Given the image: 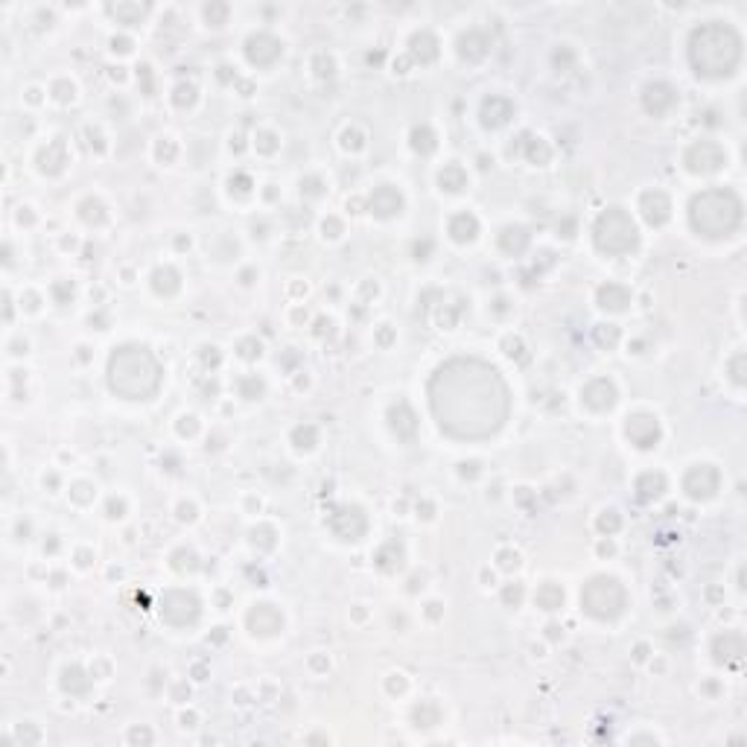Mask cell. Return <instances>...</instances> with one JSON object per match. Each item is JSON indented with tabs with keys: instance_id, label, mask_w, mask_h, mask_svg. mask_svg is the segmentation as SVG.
Returning a JSON list of instances; mask_svg holds the SVG:
<instances>
[{
	"instance_id": "cell-1",
	"label": "cell",
	"mask_w": 747,
	"mask_h": 747,
	"mask_svg": "<svg viewBox=\"0 0 747 747\" xmlns=\"http://www.w3.org/2000/svg\"><path fill=\"white\" fill-rule=\"evenodd\" d=\"M429 406L444 435L455 441H481L508 421L511 397L494 365L476 356H455L432 374Z\"/></svg>"
},
{
	"instance_id": "cell-2",
	"label": "cell",
	"mask_w": 747,
	"mask_h": 747,
	"mask_svg": "<svg viewBox=\"0 0 747 747\" xmlns=\"http://www.w3.org/2000/svg\"><path fill=\"white\" fill-rule=\"evenodd\" d=\"M689 62L697 76L724 79L741 62V35L724 21L701 23L689 35Z\"/></svg>"
},
{
	"instance_id": "cell-3",
	"label": "cell",
	"mask_w": 747,
	"mask_h": 747,
	"mask_svg": "<svg viewBox=\"0 0 747 747\" xmlns=\"http://www.w3.org/2000/svg\"><path fill=\"white\" fill-rule=\"evenodd\" d=\"M161 363L143 345H123L108 359V385L123 400H149L161 389Z\"/></svg>"
},
{
	"instance_id": "cell-4",
	"label": "cell",
	"mask_w": 747,
	"mask_h": 747,
	"mask_svg": "<svg viewBox=\"0 0 747 747\" xmlns=\"http://www.w3.org/2000/svg\"><path fill=\"white\" fill-rule=\"evenodd\" d=\"M689 222L707 239H727L741 225V199L727 187H709L689 202Z\"/></svg>"
},
{
	"instance_id": "cell-5",
	"label": "cell",
	"mask_w": 747,
	"mask_h": 747,
	"mask_svg": "<svg viewBox=\"0 0 747 747\" xmlns=\"http://www.w3.org/2000/svg\"><path fill=\"white\" fill-rule=\"evenodd\" d=\"M593 239H595V249L601 254L625 257L639 246V231H637V222L631 219L628 210L608 207L593 225Z\"/></svg>"
},
{
	"instance_id": "cell-6",
	"label": "cell",
	"mask_w": 747,
	"mask_h": 747,
	"mask_svg": "<svg viewBox=\"0 0 747 747\" xmlns=\"http://www.w3.org/2000/svg\"><path fill=\"white\" fill-rule=\"evenodd\" d=\"M581 608L593 619L610 622V619H619L625 613V608H628V593H625V587L619 584V578L595 575L581 590Z\"/></svg>"
},
{
	"instance_id": "cell-7",
	"label": "cell",
	"mask_w": 747,
	"mask_h": 747,
	"mask_svg": "<svg viewBox=\"0 0 747 747\" xmlns=\"http://www.w3.org/2000/svg\"><path fill=\"white\" fill-rule=\"evenodd\" d=\"M161 619L173 628H187L199 619V598L187 590H170L161 601Z\"/></svg>"
},
{
	"instance_id": "cell-8",
	"label": "cell",
	"mask_w": 747,
	"mask_h": 747,
	"mask_svg": "<svg viewBox=\"0 0 747 747\" xmlns=\"http://www.w3.org/2000/svg\"><path fill=\"white\" fill-rule=\"evenodd\" d=\"M724 164H727V152L715 140H695L686 149V166L692 173L709 176V173H718Z\"/></svg>"
},
{
	"instance_id": "cell-9",
	"label": "cell",
	"mask_w": 747,
	"mask_h": 747,
	"mask_svg": "<svg viewBox=\"0 0 747 747\" xmlns=\"http://www.w3.org/2000/svg\"><path fill=\"white\" fill-rule=\"evenodd\" d=\"M330 532L342 540H359L368 532V517L363 508H356V505H339V508L330 514Z\"/></svg>"
},
{
	"instance_id": "cell-10",
	"label": "cell",
	"mask_w": 747,
	"mask_h": 747,
	"mask_svg": "<svg viewBox=\"0 0 747 747\" xmlns=\"http://www.w3.org/2000/svg\"><path fill=\"white\" fill-rule=\"evenodd\" d=\"M625 435H628V441L639 450H654L663 438V429H660V421L654 415L637 412L628 418V423H625Z\"/></svg>"
},
{
	"instance_id": "cell-11",
	"label": "cell",
	"mask_w": 747,
	"mask_h": 747,
	"mask_svg": "<svg viewBox=\"0 0 747 747\" xmlns=\"http://www.w3.org/2000/svg\"><path fill=\"white\" fill-rule=\"evenodd\" d=\"M718 485H721V473L712 467V464H695L686 479H683V491L692 496V499H709L718 494Z\"/></svg>"
},
{
	"instance_id": "cell-12",
	"label": "cell",
	"mask_w": 747,
	"mask_h": 747,
	"mask_svg": "<svg viewBox=\"0 0 747 747\" xmlns=\"http://www.w3.org/2000/svg\"><path fill=\"white\" fill-rule=\"evenodd\" d=\"M246 56L254 67H272L283 56V44L272 33H257L246 41Z\"/></svg>"
},
{
	"instance_id": "cell-13",
	"label": "cell",
	"mask_w": 747,
	"mask_h": 747,
	"mask_svg": "<svg viewBox=\"0 0 747 747\" xmlns=\"http://www.w3.org/2000/svg\"><path fill=\"white\" fill-rule=\"evenodd\" d=\"M642 106H645L648 114L663 117V114H668L674 106H678V91H674L668 82H651V85H645V91H642Z\"/></svg>"
},
{
	"instance_id": "cell-14",
	"label": "cell",
	"mask_w": 747,
	"mask_h": 747,
	"mask_svg": "<svg viewBox=\"0 0 747 747\" xmlns=\"http://www.w3.org/2000/svg\"><path fill=\"white\" fill-rule=\"evenodd\" d=\"M581 403L587 409H593V412H605V409H610L616 403V385L608 377L590 380L584 385V392H581Z\"/></svg>"
},
{
	"instance_id": "cell-15",
	"label": "cell",
	"mask_w": 747,
	"mask_h": 747,
	"mask_svg": "<svg viewBox=\"0 0 747 747\" xmlns=\"http://www.w3.org/2000/svg\"><path fill=\"white\" fill-rule=\"evenodd\" d=\"M368 210L377 216V219H392V216H397L403 210V196H400V190L392 187V184H382L371 193V199H368Z\"/></svg>"
},
{
	"instance_id": "cell-16",
	"label": "cell",
	"mask_w": 747,
	"mask_h": 747,
	"mask_svg": "<svg viewBox=\"0 0 747 747\" xmlns=\"http://www.w3.org/2000/svg\"><path fill=\"white\" fill-rule=\"evenodd\" d=\"M712 657L721 666H739L744 657V637L736 631H724L712 639Z\"/></svg>"
},
{
	"instance_id": "cell-17",
	"label": "cell",
	"mask_w": 747,
	"mask_h": 747,
	"mask_svg": "<svg viewBox=\"0 0 747 747\" xmlns=\"http://www.w3.org/2000/svg\"><path fill=\"white\" fill-rule=\"evenodd\" d=\"M249 628L257 637H275L283 628V616L272 605H254L249 613Z\"/></svg>"
},
{
	"instance_id": "cell-18",
	"label": "cell",
	"mask_w": 747,
	"mask_h": 747,
	"mask_svg": "<svg viewBox=\"0 0 747 747\" xmlns=\"http://www.w3.org/2000/svg\"><path fill=\"white\" fill-rule=\"evenodd\" d=\"M639 210H642L648 225H663V222H668V216H671V202H668V196L663 190H648V193H642V199H639Z\"/></svg>"
},
{
	"instance_id": "cell-19",
	"label": "cell",
	"mask_w": 747,
	"mask_h": 747,
	"mask_svg": "<svg viewBox=\"0 0 747 747\" xmlns=\"http://www.w3.org/2000/svg\"><path fill=\"white\" fill-rule=\"evenodd\" d=\"M389 423H392V429H394V435L400 438V441H412L415 435H418V415L412 412V406L409 403H394L392 409H389Z\"/></svg>"
},
{
	"instance_id": "cell-20",
	"label": "cell",
	"mask_w": 747,
	"mask_h": 747,
	"mask_svg": "<svg viewBox=\"0 0 747 747\" xmlns=\"http://www.w3.org/2000/svg\"><path fill=\"white\" fill-rule=\"evenodd\" d=\"M511 117H514V106H511V100H505V96H488V100L481 103V123L488 129L505 126Z\"/></svg>"
},
{
	"instance_id": "cell-21",
	"label": "cell",
	"mask_w": 747,
	"mask_h": 747,
	"mask_svg": "<svg viewBox=\"0 0 747 747\" xmlns=\"http://www.w3.org/2000/svg\"><path fill=\"white\" fill-rule=\"evenodd\" d=\"M488 47H491V38L481 33V30H467L459 35V56L464 62H479L488 56Z\"/></svg>"
},
{
	"instance_id": "cell-22",
	"label": "cell",
	"mask_w": 747,
	"mask_h": 747,
	"mask_svg": "<svg viewBox=\"0 0 747 747\" xmlns=\"http://www.w3.org/2000/svg\"><path fill=\"white\" fill-rule=\"evenodd\" d=\"M598 307L601 309H610V312H622L625 307L631 304V289L625 283H605L598 289Z\"/></svg>"
},
{
	"instance_id": "cell-23",
	"label": "cell",
	"mask_w": 747,
	"mask_h": 747,
	"mask_svg": "<svg viewBox=\"0 0 747 747\" xmlns=\"http://www.w3.org/2000/svg\"><path fill=\"white\" fill-rule=\"evenodd\" d=\"M64 164H67L64 140L47 143V149H41V155H38V166H41V173H47V176H59L64 170Z\"/></svg>"
},
{
	"instance_id": "cell-24",
	"label": "cell",
	"mask_w": 747,
	"mask_h": 747,
	"mask_svg": "<svg viewBox=\"0 0 747 747\" xmlns=\"http://www.w3.org/2000/svg\"><path fill=\"white\" fill-rule=\"evenodd\" d=\"M409 53H412L415 62L421 64H429V62H435L438 59V38L432 35V33H415L412 41H409Z\"/></svg>"
},
{
	"instance_id": "cell-25",
	"label": "cell",
	"mask_w": 747,
	"mask_h": 747,
	"mask_svg": "<svg viewBox=\"0 0 747 747\" xmlns=\"http://www.w3.org/2000/svg\"><path fill=\"white\" fill-rule=\"evenodd\" d=\"M528 243H532V234H528L523 225H508V228H502L499 234V249L505 254H523L528 249Z\"/></svg>"
},
{
	"instance_id": "cell-26",
	"label": "cell",
	"mask_w": 747,
	"mask_h": 747,
	"mask_svg": "<svg viewBox=\"0 0 747 747\" xmlns=\"http://www.w3.org/2000/svg\"><path fill=\"white\" fill-rule=\"evenodd\" d=\"M479 234V219L473 213H455L452 219H450V236L455 239V243H473Z\"/></svg>"
},
{
	"instance_id": "cell-27",
	"label": "cell",
	"mask_w": 747,
	"mask_h": 747,
	"mask_svg": "<svg viewBox=\"0 0 747 747\" xmlns=\"http://www.w3.org/2000/svg\"><path fill=\"white\" fill-rule=\"evenodd\" d=\"M666 491V476L663 473H642L637 479V496L642 502H651V499H660Z\"/></svg>"
},
{
	"instance_id": "cell-28",
	"label": "cell",
	"mask_w": 747,
	"mask_h": 747,
	"mask_svg": "<svg viewBox=\"0 0 747 747\" xmlns=\"http://www.w3.org/2000/svg\"><path fill=\"white\" fill-rule=\"evenodd\" d=\"M520 147H523V152H525L528 164H537V166H543V164H549V158H552V152H549V143H546L543 137L523 135V137H520Z\"/></svg>"
},
{
	"instance_id": "cell-29",
	"label": "cell",
	"mask_w": 747,
	"mask_h": 747,
	"mask_svg": "<svg viewBox=\"0 0 747 747\" xmlns=\"http://www.w3.org/2000/svg\"><path fill=\"white\" fill-rule=\"evenodd\" d=\"M438 184L441 190L447 193H462L467 187V173H464V166L462 164H447L444 170L438 173Z\"/></svg>"
},
{
	"instance_id": "cell-30",
	"label": "cell",
	"mask_w": 747,
	"mask_h": 747,
	"mask_svg": "<svg viewBox=\"0 0 747 747\" xmlns=\"http://www.w3.org/2000/svg\"><path fill=\"white\" fill-rule=\"evenodd\" d=\"M377 566L380 569H385V572H394V569H400V564H403V546L397 543V540H389L385 546H380V552H377Z\"/></svg>"
},
{
	"instance_id": "cell-31",
	"label": "cell",
	"mask_w": 747,
	"mask_h": 747,
	"mask_svg": "<svg viewBox=\"0 0 747 747\" xmlns=\"http://www.w3.org/2000/svg\"><path fill=\"white\" fill-rule=\"evenodd\" d=\"M152 286H155L158 295H176L178 286H181V278H178V272L173 266H164V269H155Z\"/></svg>"
},
{
	"instance_id": "cell-32",
	"label": "cell",
	"mask_w": 747,
	"mask_h": 747,
	"mask_svg": "<svg viewBox=\"0 0 747 747\" xmlns=\"http://www.w3.org/2000/svg\"><path fill=\"white\" fill-rule=\"evenodd\" d=\"M535 601H537V608H543V610H558L564 605V590L558 584H540Z\"/></svg>"
},
{
	"instance_id": "cell-33",
	"label": "cell",
	"mask_w": 747,
	"mask_h": 747,
	"mask_svg": "<svg viewBox=\"0 0 747 747\" xmlns=\"http://www.w3.org/2000/svg\"><path fill=\"white\" fill-rule=\"evenodd\" d=\"M62 686H64L70 695H85L88 686H91V680L85 678V671H82L79 666H70V668H64V674H62Z\"/></svg>"
},
{
	"instance_id": "cell-34",
	"label": "cell",
	"mask_w": 747,
	"mask_h": 747,
	"mask_svg": "<svg viewBox=\"0 0 747 747\" xmlns=\"http://www.w3.org/2000/svg\"><path fill=\"white\" fill-rule=\"evenodd\" d=\"M435 132H432L429 126H418V129H412V149L415 152H421V155H432L435 152Z\"/></svg>"
},
{
	"instance_id": "cell-35",
	"label": "cell",
	"mask_w": 747,
	"mask_h": 747,
	"mask_svg": "<svg viewBox=\"0 0 747 747\" xmlns=\"http://www.w3.org/2000/svg\"><path fill=\"white\" fill-rule=\"evenodd\" d=\"M292 444L298 447V450H312L319 444V429L312 426V423H301V426H295V432H292Z\"/></svg>"
},
{
	"instance_id": "cell-36",
	"label": "cell",
	"mask_w": 747,
	"mask_h": 747,
	"mask_svg": "<svg viewBox=\"0 0 747 747\" xmlns=\"http://www.w3.org/2000/svg\"><path fill=\"white\" fill-rule=\"evenodd\" d=\"M441 721V709L435 704H421L415 707V727H435Z\"/></svg>"
},
{
	"instance_id": "cell-37",
	"label": "cell",
	"mask_w": 747,
	"mask_h": 747,
	"mask_svg": "<svg viewBox=\"0 0 747 747\" xmlns=\"http://www.w3.org/2000/svg\"><path fill=\"white\" fill-rule=\"evenodd\" d=\"M79 210H82V219H85V222H93V225L106 222V207H103L100 199H85V202L79 205Z\"/></svg>"
},
{
	"instance_id": "cell-38",
	"label": "cell",
	"mask_w": 747,
	"mask_h": 747,
	"mask_svg": "<svg viewBox=\"0 0 747 747\" xmlns=\"http://www.w3.org/2000/svg\"><path fill=\"white\" fill-rule=\"evenodd\" d=\"M251 543L257 546V549H275V528H269V525H260V528H254L251 532Z\"/></svg>"
},
{
	"instance_id": "cell-39",
	"label": "cell",
	"mask_w": 747,
	"mask_h": 747,
	"mask_svg": "<svg viewBox=\"0 0 747 747\" xmlns=\"http://www.w3.org/2000/svg\"><path fill=\"white\" fill-rule=\"evenodd\" d=\"M239 394L246 400H257L263 394V380L260 377H243L239 380Z\"/></svg>"
},
{
	"instance_id": "cell-40",
	"label": "cell",
	"mask_w": 747,
	"mask_h": 747,
	"mask_svg": "<svg viewBox=\"0 0 747 747\" xmlns=\"http://www.w3.org/2000/svg\"><path fill=\"white\" fill-rule=\"evenodd\" d=\"M143 12H147V6H129V4H120L114 6V15L123 21V23H137L143 18Z\"/></svg>"
},
{
	"instance_id": "cell-41",
	"label": "cell",
	"mask_w": 747,
	"mask_h": 747,
	"mask_svg": "<svg viewBox=\"0 0 747 747\" xmlns=\"http://www.w3.org/2000/svg\"><path fill=\"white\" fill-rule=\"evenodd\" d=\"M619 525H622V520H619L616 511H605V514L598 517V532H601V535H608V537L619 532Z\"/></svg>"
},
{
	"instance_id": "cell-42",
	"label": "cell",
	"mask_w": 747,
	"mask_h": 747,
	"mask_svg": "<svg viewBox=\"0 0 747 747\" xmlns=\"http://www.w3.org/2000/svg\"><path fill=\"white\" fill-rule=\"evenodd\" d=\"M173 103H176L178 108L193 106V103H196V88H193V85H178L176 93H173Z\"/></svg>"
},
{
	"instance_id": "cell-43",
	"label": "cell",
	"mask_w": 747,
	"mask_h": 747,
	"mask_svg": "<svg viewBox=\"0 0 747 747\" xmlns=\"http://www.w3.org/2000/svg\"><path fill=\"white\" fill-rule=\"evenodd\" d=\"M616 339H619V330L613 327V324H598L595 327V342L598 345H616Z\"/></svg>"
},
{
	"instance_id": "cell-44",
	"label": "cell",
	"mask_w": 747,
	"mask_h": 747,
	"mask_svg": "<svg viewBox=\"0 0 747 747\" xmlns=\"http://www.w3.org/2000/svg\"><path fill=\"white\" fill-rule=\"evenodd\" d=\"M173 561H176V569H196V555H193V552H187V549H178L176 555H173Z\"/></svg>"
},
{
	"instance_id": "cell-45",
	"label": "cell",
	"mask_w": 747,
	"mask_h": 747,
	"mask_svg": "<svg viewBox=\"0 0 747 747\" xmlns=\"http://www.w3.org/2000/svg\"><path fill=\"white\" fill-rule=\"evenodd\" d=\"M730 377H733V382L744 385V353H736L730 359Z\"/></svg>"
},
{
	"instance_id": "cell-46",
	"label": "cell",
	"mask_w": 747,
	"mask_h": 747,
	"mask_svg": "<svg viewBox=\"0 0 747 747\" xmlns=\"http://www.w3.org/2000/svg\"><path fill=\"white\" fill-rule=\"evenodd\" d=\"M257 149H260V152H266V155L275 152V149H278V137H275L272 132H260V135H257Z\"/></svg>"
},
{
	"instance_id": "cell-47",
	"label": "cell",
	"mask_w": 747,
	"mask_h": 747,
	"mask_svg": "<svg viewBox=\"0 0 747 747\" xmlns=\"http://www.w3.org/2000/svg\"><path fill=\"white\" fill-rule=\"evenodd\" d=\"M502 598H505V605H514L517 608L520 601H523V587L520 584H508V587H505V593H502Z\"/></svg>"
},
{
	"instance_id": "cell-48",
	"label": "cell",
	"mask_w": 747,
	"mask_h": 747,
	"mask_svg": "<svg viewBox=\"0 0 747 747\" xmlns=\"http://www.w3.org/2000/svg\"><path fill=\"white\" fill-rule=\"evenodd\" d=\"M228 15V6H219V4H210V6H205V18L210 21V23H222V18Z\"/></svg>"
},
{
	"instance_id": "cell-49",
	"label": "cell",
	"mask_w": 747,
	"mask_h": 747,
	"mask_svg": "<svg viewBox=\"0 0 747 747\" xmlns=\"http://www.w3.org/2000/svg\"><path fill=\"white\" fill-rule=\"evenodd\" d=\"M239 356L257 359V356H260V342H257V339H246L243 345H239Z\"/></svg>"
},
{
	"instance_id": "cell-50",
	"label": "cell",
	"mask_w": 747,
	"mask_h": 747,
	"mask_svg": "<svg viewBox=\"0 0 747 747\" xmlns=\"http://www.w3.org/2000/svg\"><path fill=\"white\" fill-rule=\"evenodd\" d=\"M342 140H345V149H363V135H359L356 129H348L342 135Z\"/></svg>"
},
{
	"instance_id": "cell-51",
	"label": "cell",
	"mask_w": 747,
	"mask_h": 747,
	"mask_svg": "<svg viewBox=\"0 0 747 747\" xmlns=\"http://www.w3.org/2000/svg\"><path fill=\"white\" fill-rule=\"evenodd\" d=\"M234 187H236V193H239V196H249V190H251V178L239 173L236 178H231V190H234Z\"/></svg>"
},
{
	"instance_id": "cell-52",
	"label": "cell",
	"mask_w": 747,
	"mask_h": 747,
	"mask_svg": "<svg viewBox=\"0 0 747 747\" xmlns=\"http://www.w3.org/2000/svg\"><path fill=\"white\" fill-rule=\"evenodd\" d=\"M316 67H319V70H316L319 76H333V59H330V56H324V53L316 56Z\"/></svg>"
},
{
	"instance_id": "cell-53",
	"label": "cell",
	"mask_w": 747,
	"mask_h": 747,
	"mask_svg": "<svg viewBox=\"0 0 747 747\" xmlns=\"http://www.w3.org/2000/svg\"><path fill=\"white\" fill-rule=\"evenodd\" d=\"M158 158L161 161H173L176 158V143L173 140H161L158 143Z\"/></svg>"
},
{
	"instance_id": "cell-54",
	"label": "cell",
	"mask_w": 747,
	"mask_h": 747,
	"mask_svg": "<svg viewBox=\"0 0 747 747\" xmlns=\"http://www.w3.org/2000/svg\"><path fill=\"white\" fill-rule=\"evenodd\" d=\"M202 359H205V365H219V350H216V348H202Z\"/></svg>"
},
{
	"instance_id": "cell-55",
	"label": "cell",
	"mask_w": 747,
	"mask_h": 747,
	"mask_svg": "<svg viewBox=\"0 0 747 747\" xmlns=\"http://www.w3.org/2000/svg\"><path fill=\"white\" fill-rule=\"evenodd\" d=\"M56 96H59V100H74V85L59 82V85H56Z\"/></svg>"
},
{
	"instance_id": "cell-56",
	"label": "cell",
	"mask_w": 747,
	"mask_h": 747,
	"mask_svg": "<svg viewBox=\"0 0 747 747\" xmlns=\"http://www.w3.org/2000/svg\"><path fill=\"white\" fill-rule=\"evenodd\" d=\"M342 234V222L339 219H327L324 222V236H339Z\"/></svg>"
},
{
	"instance_id": "cell-57",
	"label": "cell",
	"mask_w": 747,
	"mask_h": 747,
	"mask_svg": "<svg viewBox=\"0 0 747 747\" xmlns=\"http://www.w3.org/2000/svg\"><path fill=\"white\" fill-rule=\"evenodd\" d=\"M178 432H181V435H193V432H196V418H181Z\"/></svg>"
},
{
	"instance_id": "cell-58",
	"label": "cell",
	"mask_w": 747,
	"mask_h": 747,
	"mask_svg": "<svg viewBox=\"0 0 747 747\" xmlns=\"http://www.w3.org/2000/svg\"><path fill=\"white\" fill-rule=\"evenodd\" d=\"M319 187H321V181H319V178H309V181H307V187H301V193H309V196H319V193H321Z\"/></svg>"
},
{
	"instance_id": "cell-59",
	"label": "cell",
	"mask_w": 747,
	"mask_h": 747,
	"mask_svg": "<svg viewBox=\"0 0 747 747\" xmlns=\"http://www.w3.org/2000/svg\"><path fill=\"white\" fill-rule=\"evenodd\" d=\"M499 558H502V566H505V569H511V566H517V552H514V555H511V552H502Z\"/></svg>"
},
{
	"instance_id": "cell-60",
	"label": "cell",
	"mask_w": 747,
	"mask_h": 747,
	"mask_svg": "<svg viewBox=\"0 0 747 747\" xmlns=\"http://www.w3.org/2000/svg\"><path fill=\"white\" fill-rule=\"evenodd\" d=\"M129 739H132V741H152V733H149V730H132Z\"/></svg>"
},
{
	"instance_id": "cell-61",
	"label": "cell",
	"mask_w": 747,
	"mask_h": 747,
	"mask_svg": "<svg viewBox=\"0 0 747 747\" xmlns=\"http://www.w3.org/2000/svg\"><path fill=\"white\" fill-rule=\"evenodd\" d=\"M108 511H111L108 517H123V502H114V499H111V505H108Z\"/></svg>"
},
{
	"instance_id": "cell-62",
	"label": "cell",
	"mask_w": 747,
	"mask_h": 747,
	"mask_svg": "<svg viewBox=\"0 0 747 747\" xmlns=\"http://www.w3.org/2000/svg\"><path fill=\"white\" fill-rule=\"evenodd\" d=\"M196 514H193V505H181V520H193Z\"/></svg>"
},
{
	"instance_id": "cell-63",
	"label": "cell",
	"mask_w": 747,
	"mask_h": 747,
	"mask_svg": "<svg viewBox=\"0 0 747 747\" xmlns=\"http://www.w3.org/2000/svg\"><path fill=\"white\" fill-rule=\"evenodd\" d=\"M114 50H120V53H126V50H129V41H114Z\"/></svg>"
}]
</instances>
